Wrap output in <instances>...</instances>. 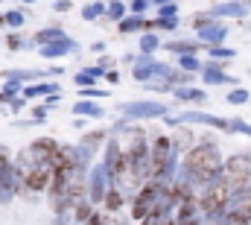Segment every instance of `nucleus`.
<instances>
[{
    "mask_svg": "<svg viewBox=\"0 0 251 225\" xmlns=\"http://www.w3.org/2000/svg\"><path fill=\"white\" fill-rule=\"evenodd\" d=\"M187 169L199 178V181H207L219 172V152L213 146H196L187 155Z\"/></svg>",
    "mask_w": 251,
    "mask_h": 225,
    "instance_id": "f257e3e1",
    "label": "nucleus"
},
{
    "mask_svg": "<svg viewBox=\"0 0 251 225\" xmlns=\"http://www.w3.org/2000/svg\"><path fill=\"white\" fill-rule=\"evenodd\" d=\"M222 175H225V184L231 187V190H240L246 181L251 178V164L246 158H231L225 169H222Z\"/></svg>",
    "mask_w": 251,
    "mask_h": 225,
    "instance_id": "f03ea898",
    "label": "nucleus"
},
{
    "mask_svg": "<svg viewBox=\"0 0 251 225\" xmlns=\"http://www.w3.org/2000/svg\"><path fill=\"white\" fill-rule=\"evenodd\" d=\"M170 141L167 138H158L152 146H149V175H161L167 164H170Z\"/></svg>",
    "mask_w": 251,
    "mask_h": 225,
    "instance_id": "7ed1b4c3",
    "label": "nucleus"
},
{
    "mask_svg": "<svg viewBox=\"0 0 251 225\" xmlns=\"http://www.w3.org/2000/svg\"><path fill=\"white\" fill-rule=\"evenodd\" d=\"M228 196H231V187H228V184H216V187H210L207 196L201 199V208H204V211H216V208H222V205L228 202Z\"/></svg>",
    "mask_w": 251,
    "mask_h": 225,
    "instance_id": "20e7f679",
    "label": "nucleus"
},
{
    "mask_svg": "<svg viewBox=\"0 0 251 225\" xmlns=\"http://www.w3.org/2000/svg\"><path fill=\"white\" fill-rule=\"evenodd\" d=\"M47 181H50V169L47 167H35V169L26 172V187L29 190H44Z\"/></svg>",
    "mask_w": 251,
    "mask_h": 225,
    "instance_id": "39448f33",
    "label": "nucleus"
},
{
    "mask_svg": "<svg viewBox=\"0 0 251 225\" xmlns=\"http://www.w3.org/2000/svg\"><path fill=\"white\" fill-rule=\"evenodd\" d=\"M3 21H9V24H12V27H18V24H21V21H24V18H21V15H18V12H12V15H6V18H3Z\"/></svg>",
    "mask_w": 251,
    "mask_h": 225,
    "instance_id": "423d86ee",
    "label": "nucleus"
},
{
    "mask_svg": "<svg viewBox=\"0 0 251 225\" xmlns=\"http://www.w3.org/2000/svg\"><path fill=\"white\" fill-rule=\"evenodd\" d=\"M108 12H111V18H117V15L123 12V3H111V9H108Z\"/></svg>",
    "mask_w": 251,
    "mask_h": 225,
    "instance_id": "0eeeda50",
    "label": "nucleus"
},
{
    "mask_svg": "<svg viewBox=\"0 0 251 225\" xmlns=\"http://www.w3.org/2000/svg\"><path fill=\"white\" fill-rule=\"evenodd\" d=\"M120 202H123V199H120V196H117V193H111V196H108V208H117V205H120Z\"/></svg>",
    "mask_w": 251,
    "mask_h": 225,
    "instance_id": "6e6552de",
    "label": "nucleus"
},
{
    "mask_svg": "<svg viewBox=\"0 0 251 225\" xmlns=\"http://www.w3.org/2000/svg\"><path fill=\"white\" fill-rule=\"evenodd\" d=\"M56 9H59V12H67V9H70V0H59Z\"/></svg>",
    "mask_w": 251,
    "mask_h": 225,
    "instance_id": "1a4fd4ad",
    "label": "nucleus"
},
{
    "mask_svg": "<svg viewBox=\"0 0 251 225\" xmlns=\"http://www.w3.org/2000/svg\"><path fill=\"white\" fill-rule=\"evenodd\" d=\"M243 100H246V91H243V94H240V91H237V94H234V97H231V103H243Z\"/></svg>",
    "mask_w": 251,
    "mask_h": 225,
    "instance_id": "9d476101",
    "label": "nucleus"
},
{
    "mask_svg": "<svg viewBox=\"0 0 251 225\" xmlns=\"http://www.w3.org/2000/svg\"><path fill=\"white\" fill-rule=\"evenodd\" d=\"M143 6H146V0H134V3H131V9H134V12H140Z\"/></svg>",
    "mask_w": 251,
    "mask_h": 225,
    "instance_id": "9b49d317",
    "label": "nucleus"
},
{
    "mask_svg": "<svg viewBox=\"0 0 251 225\" xmlns=\"http://www.w3.org/2000/svg\"><path fill=\"white\" fill-rule=\"evenodd\" d=\"M243 214H246V217H251V199L246 202V208H243Z\"/></svg>",
    "mask_w": 251,
    "mask_h": 225,
    "instance_id": "f8f14e48",
    "label": "nucleus"
},
{
    "mask_svg": "<svg viewBox=\"0 0 251 225\" xmlns=\"http://www.w3.org/2000/svg\"><path fill=\"white\" fill-rule=\"evenodd\" d=\"M158 3H170V0H158Z\"/></svg>",
    "mask_w": 251,
    "mask_h": 225,
    "instance_id": "ddd939ff",
    "label": "nucleus"
},
{
    "mask_svg": "<svg viewBox=\"0 0 251 225\" xmlns=\"http://www.w3.org/2000/svg\"><path fill=\"white\" fill-rule=\"evenodd\" d=\"M26 3H29V0H26Z\"/></svg>",
    "mask_w": 251,
    "mask_h": 225,
    "instance_id": "4468645a",
    "label": "nucleus"
}]
</instances>
